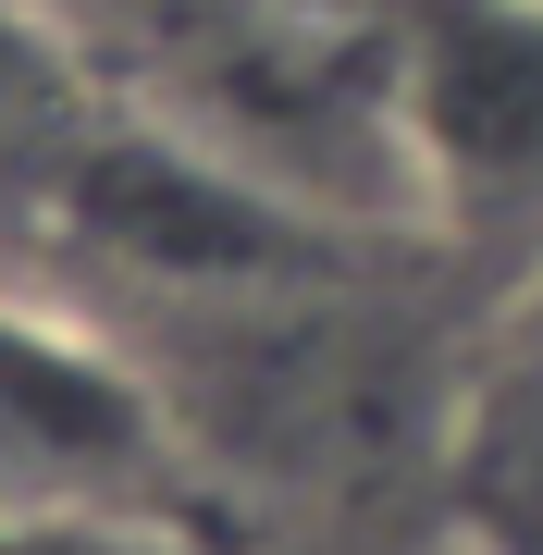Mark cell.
<instances>
[{"label": "cell", "instance_id": "1", "mask_svg": "<svg viewBox=\"0 0 543 555\" xmlns=\"http://www.w3.org/2000/svg\"><path fill=\"white\" fill-rule=\"evenodd\" d=\"M383 87H396V160L432 210H543V13L396 0Z\"/></svg>", "mask_w": 543, "mask_h": 555}, {"label": "cell", "instance_id": "2", "mask_svg": "<svg viewBox=\"0 0 543 555\" xmlns=\"http://www.w3.org/2000/svg\"><path fill=\"white\" fill-rule=\"evenodd\" d=\"M0 555H137V543L75 531V518H0Z\"/></svg>", "mask_w": 543, "mask_h": 555}, {"label": "cell", "instance_id": "3", "mask_svg": "<svg viewBox=\"0 0 543 555\" xmlns=\"http://www.w3.org/2000/svg\"><path fill=\"white\" fill-rule=\"evenodd\" d=\"M519 13H543V0H519Z\"/></svg>", "mask_w": 543, "mask_h": 555}, {"label": "cell", "instance_id": "4", "mask_svg": "<svg viewBox=\"0 0 543 555\" xmlns=\"http://www.w3.org/2000/svg\"><path fill=\"white\" fill-rule=\"evenodd\" d=\"M519 555H543V543H519Z\"/></svg>", "mask_w": 543, "mask_h": 555}]
</instances>
